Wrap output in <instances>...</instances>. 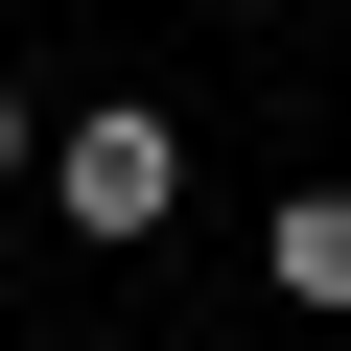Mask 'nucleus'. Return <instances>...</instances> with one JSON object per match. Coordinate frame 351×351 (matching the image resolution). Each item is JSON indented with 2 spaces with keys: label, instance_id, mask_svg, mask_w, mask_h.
<instances>
[{
  "label": "nucleus",
  "instance_id": "20e7f679",
  "mask_svg": "<svg viewBox=\"0 0 351 351\" xmlns=\"http://www.w3.org/2000/svg\"><path fill=\"white\" fill-rule=\"evenodd\" d=\"M0 351H24V328H0Z\"/></svg>",
  "mask_w": 351,
  "mask_h": 351
},
{
  "label": "nucleus",
  "instance_id": "f03ea898",
  "mask_svg": "<svg viewBox=\"0 0 351 351\" xmlns=\"http://www.w3.org/2000/svg\"><path fill=\"white\" fill-rule=\"evenodd\" d=\"M258 281H281L304 328H351V164H328V188H281V211H258Z\"/></svg>",
  "mask_w": 351,
  "mask_h": 351
},
{
  "label": "nucleus",
  "instance_id": "7ed1b4c3",
  "mask_svg": "<svg viewBox=\"0 0 351 351\" xmlns=\"http://www.w3.org/2000/svg\"><path fill=\"white\" fill-rule=\"evenodd\" d=\"M0 188H47V94H24V71H0Z\"/></svg>",
  "mask_w": 351,
  "mask_h": 351
},
{
  "label": "nucleus",
  "instance_id": "f257e3e1",
  "mask_svg": "<svg viewBox=\"0 0 351 351\" xmlns=\"http://www.w3.org/2000/svg\"><path fill=\"white\" fill-rule=\"evenodd\" d=\"M47 211H71L94 258H141L164 211H188V141H164V94H71V117H47Z\"/></svg>",
  "mask_w": 351,
  "mask_h": 351
}]
</instances>
